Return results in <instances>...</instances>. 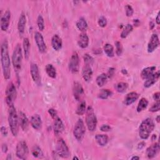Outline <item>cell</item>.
I'll list each match as a JSON object with an SVG mask.
<instances>
[{
	"instance_id": "cell-52",
	"label": "cell",
	"mask_w": 160,
	"mask_h": 160,
	"mask_svg": "<svg viewBox=\"0 0 160 160\" xmlns=\"http://www.w3.org/2000/svg\"><path fill=\"white\" fill-rule=\"evenodd\" d=\"M156 22L157 24H159L160 23V19H159V12L158 13L156 18Z\"/></svg>"
},
{
	"instance_id": "cell-5",
	"label": "cell",
	"mask_w": 160,
	"mask_h": 160,
	"mask_svg": "<svg viewBox=\"0 0 160 160\" xmlns=\"http://www.w3.org/2000/svg\"><path fill=\"white\" fill-rule=\"evenodd\" d=\"M97 118L91 106H89L86 110V123L90 131H94L97 126Z\"/></svg>"
},
{
	"instance_id": "cell-4",
	"label": "cell",
	"mask_w": 160,
	"mask_h": 160,
	"mask_svg": "<svg viewBox=\"0 0 160 160\" xmlns=\"http://www.w3.org/2000/svg\"><path fill=\"white\" fill-rule=\"evenodd\" d=\"M23 60V53L21 47L19 44H17L13 53L12 55V63L15 71L17 74L19 73L21 69Z\"/></svg>"
},
{
	"instance_id": "cell-21",
	"label": "cell",
	"mask_w": 160,
	"mask_h": 160,
	"mask_svg": "<svg viewBox=\"0 0 160 160\" xmlns=\"http://www.w3.org/2000/svg\"><path fill=\"white\" fill-rule=\"evenodd\" d=\"M32 126L36 130H40L42 128V120L41 116L38 115H34L30 120Z\"/></svg>"
},
{
	"instance_id": "cell-37",
	"label": "cell",
	"mask_w": 160,
	"mask_h": 160,
	"mask_svg": "<svg viewBox=\"0 0 160 160\" xmlns=\"http://www.w3.org/2000/svg\"><path fill=\"white\" fill-rule=\"evenodd\" d=\"M112 95V92L109 90H101L98 94V98L101 99H106Z\"/></svg>"
},
{
	"instance_id": "cell-40",
	"label": "cell",
	"mask_w": 160,
	"mask_h": 160,
	"mask_svg": "<svg viewBox=\"0 0 160 160\" xmlns=\"http://www.w3.org/2000/svg\"><path fill=\"white\" fill-rule=\"evenodd\" d=\"M84 61H85V63L86 65H88V66H90L91 65L93 64V61H94V60L93 58V57L91 56H90V55L88 54H85L84 55Z\"/></svg>"
},
{
	"instance_id": "cell-46",
	"label": "cell",
	"mask_w": 160,
	"mask_h": 160,
	"mask_svg": "<svg viewBox=\"0 0 160 160\" xmlns=\"http://www.w3.org/2000/svg\"><path fill=\"white\" fill-rule=\"evenodd\" d=\"M100 129L103 132H108L112 129V128L108 124H103L100 128Z\"/></svg>"
},
{
	"instance_id": "cell-18",
	"label": "cell",
	"mask_w": 160,
	"mask_h": 160,
	"mask_svg": "<svg viewBox=\"0 0 160 160\" xmlns=\"http://www.w3.org/2000/svg\"><path fill=\"white\" fill-rule=\"evenodd\" d=\"M159 71L154 72L151 76H150L149 78H148L146 79H145L146 81L144 83V86L146 88H148L153 86L157 81L158 80L159 78Z\"/></svg>"
},
{
	"instance_id": "cell-35",
	"label": "cell",
	"mask_w": 160,
	"mask_h": 160,
	"mask_svg": "<svg viewBox=\"0 0 160 160\" xmlns=\"http://www.w3.org/2000/svg\"><path fill=\"white\" fill-rule=\"evenodd\" d=\"M86 112V102L85 101H82L81 103H80L78 108H77V110H76V113L78 115H79V116H82V115H83L85 112Z\"/></svg>"
},
{
	"instance_id": "cell-56",
	"label": "cell",
	"mask_w": 160,
	"mask_h": 160,
	"mask_svg": "<svg viewBox=\"0 0 160 160\" xmlns=\"http://www.w3.org/2000/svg\"><path fill=\"white\" fill-rule=\"evenodd\" d=\"M156 121L158 123H159V116H158L156 118Z\"/></svg>"
},
{
	"instance_id": "cell-23",
	"label": "cell",
	"mask_w": 160,
	"mask_h": 160,
	"mask_svg": "<svg viewBox=\"0 0 160 160\" xmlns=\"http://www.w3.org/2000/svg\"><path fill=\"white\" fill-rule=\"evenodd\" d=\"M139 98V95L136 92H131L128 93L124 98V104L129 106L134 103Z\"/></svg>"
},
{
	"instance_id": "cell-14",
	"label": "cell",
	"mask_w": 160,
	"mask_h": 160,
	"mask_svg": "<svg viewBox=\"0 0 160 160\" xmlns=\"http://www.w3.org/2000/svg\"><path fill=\"white\" fill-rule=\"evenodd\" d=\"M159 45V40L157 34H153L148 44V52L153 53Z\"/></svg>"
},
{
	"instance_id": "cell-38",
	"label": "cell",
	"mask_w": 160,
	"mask_h": 160,
	"mask_svg": "<svg viewBox=\"0 0 160 160\" xmlns=\"http://www.w3.org/2000/svg\"><path fill=\"white\" fill-rule=\"evenodd\" d=\"M128 88V85L126 83L120 82L115 85V89L118 93H124Z\"/></svg>"
},
{
	"instance_id": "cell-41",
	"label": "cell",
	"mask_w": 160,
	"mask_h": 160,
	"mask_svg": "<svg viewBox=\"0 0 160 160\" xmlns=\"http://www.w3.org/2000/svg\"><path fill=\"white\" fill-rule=\"evenodd\" d=\"M116 46V53L118 56L121 55L123 53V46L120 41H116L115 43Z\"/></svg>"
},
{
	"instance_id": "cell-47",
	"label": "cell",
	"mask_w": 160,
	"mask_h": 160,
	"mask_svg": "<svg viewBox=\"0 0 160 160\" xmlns=\"http://www.w3.org/2000/svg\"><path fill=\"white\" fill-rule=\"evenodd\" d=\"M1 133L3 137H6L8 135L7 128L5 126H2L1 127Z\"/></svg>"
},
{
	"instance_id": "cell-16",
	"label": "cell",
	"mask_w": 160,
	"mask_h": 160,
	"mask_svg": "<svg viewBox=\"0 0 160 160\" xmlns=\"http://www.w3.org/2000/svg\"><path fill=\"white\" fill-rule=\"evenodd\" d=\"M53 129H54L55 134L56 135H60L65 130V125L61 120V119L59 117L55 119L54 125H53Z\"/></svg>"
},
{
	"instance_id": "cell-12",
	"label": "cell",
	"mask_w": 160,
	"mask_h": 160,
	"mask_svg": "<svg viewBox=\"0 0 160 160\" xmlns=\"http://www.w3.org/2000/svg\"><path fill=\"white\" fill-rule=\"evenodd\" d=\"M35 40L39 51L42 53H45L46 51V45L42 35L39 32H36L35 33Z\"/></svg>"
},
{
	"instance_id": "cell-43",
	"label": "cell",
	"mask_w": 160,
	"mask_h": 160,
	"mask_svg": "<svg viewBox=\"0 0 160 160\" xmlns=\"http://www.w3.org/2000/svg\"><path fill=\"white\" fill-rule=\"evenodd\" d=\"M125 11H126V15L128 17L132 16V15H133V13H134V11H133L132 6L129 5H127L125 6Z\"/></svg>"
},
{
	"instance_id": "cell-2",
	"label": "cell",
	"mask_w": 160,
	"mask_h": 160,
	"mask_svg": "<svg viewBox=\"0 0 160 160\" xmlns=\"http://www.w3.org/2000/svg\"><path fill=\"white\" fill-rule=\"evenodd\" d=\"M8 123L12 135L16 137L19 130V118L15 106H10L8 111Z\"/></svg>"
},
{
	"instance_id": "cell-57",
	"label": "cell",
	"mask_w": 160,
	"mask_h": 160,
	"mask_svg": "<svg viewBox=\"0 0 160 160\" xmlns=\"http://www.w3.org/2000/svg\"><path fill=\"white\" fill-rule=\"evenodd\" d=\"M12 159L11 154H9V155H8V157L6 158V159Z\"/></svg>"
},
{
	"instance_id": "cell-33",
	"label": "cell",
	"mask_w": 160,
	"mask_h": 160,
	"mask_svg": "<svg viewBox=\"0 0 160 160\" xmlns=\"http://www.w3.org/2000/svg\"><path fill=\"white\" fill-rule=\"evenodd\" d=\"M104 51L106 53V55L108 57L112 58L115 55V51L113 46L109 43H106L104 46Z\"/></svg>"
},
{
	"instance_id": "cell-34",
	"label": "cell",
	"mask_w": 160,
	"mask_h": 160,
	"mask_svg": "<svg viewBox=\"0 0 160 160\" xmlns=\"http://www.w3.org/2000/svg\"><path fill=\"white\" fill-rule=\"evenodd\" d=\"M133 30V27L131 24H126L124 26V28H123V30L121 33V38H123V39L126 38L129 35V33H131Z\"/></svg>"
},
{
	"instance_id": "cell-1",
	"label": "cell",
	"mask_w": 160,
	"mask_h": 160,
	"mask_svg": "<svg viewBox=\"0 0 160 160\" xmlns=\"http://www.w3.org/2000/svg\"><path fill=\"white\" fill-rule=\"evenodd\" d=\"M1 62L5 79H9L11 76V62L8 52V44L5 40L1 46Z\"/></svg>"
},
{
	"instance_id": "cell-28",
	"label": "cell",
	"mask_w": 160,
	"mask_h": 160,
	"mask_svg": "<svg viewBox=\"0 0 160 160\" xmlns=\"http://www.w3.org/2000/svg\"><path fill=\"white\" fill-rule=\"evenodd\" d=\"M97 143L101 146H104L108 142V137L106 135H97L95 137Z\"/></svg>"
},
{
	"instance_id": "cell-48",
	"label": "cell",
	"mask_w": 160,
	"mask_h": 160,
	"mask_svg": "<svg viewBox=\"0 0 160 160\" xmlns=\"http://www.w3.org/2000/svg\"><path fill=\"white\" fill-rule=\"evenodd\" d=\"M114 73H115V68H111L109 69V71H108V78H112L113 75H114Z\"/></svg>"
},
{
	"instance_id": "cell-30",
	"label": "cell",
	"mask_w": 160,
	"mask_h": 160,
	"mask_svg": "<svg viewBox=\"0 0 160 160\" xmlns=\"http://www.w3.org/2000/svg\"><path fill=\"white\" fill-rule=\"evenodd\" d=\"M76 26L79 30L85 32L88 28V23L84 18H81L76 23Z\"/></svg>"
},
{
	"instance_id": "cell-13",
	"label": "cell",
	"mask_w": 160,
	"mask_h": 160,
	"mask_svg": "<svg viewBox=\"0 0 160 160\" xmlns=\"http://www.w3.org/2000/svg\"><path fill=\"white\" fill-rule=\"evenodd\" d=\"M11 19V12L9 10H7L4 15L1 18V30L3 32H6L9 28L10 22Z\"/></svg>"
},
{
	"instance_id": "cell-42",
	"label": "cell",
	"mask_w": 160,
	"mask_h": 160,
	"mask_svg": "<svg viewBox=\"0 0 160 160\" xmlns=\"http://www.w3.org/2000/svg\"><path fill=\"white\" fill-rule=\"evenodd\" d=\"M98 24L100 27L104 28L107 25V20L104 16H101L98 19Z\"/></svg>"
},
{
	"instance_id": "cell-17",
	"label": "cell",
	"mask_w": 160,
	"mask_h": 160,
	"mask_svg": "<svg viewBox=\"0 0 160 160\" xmlns=\"http://www.w3.org/2000/svg\"><path fill=\"white\" fill-rule=\"evenodd\" d=\"M159 145L158 143H155L146 149V155L149 159H153L159 153Z\"/></svg>"
},
{
	"instance_id": "cell-20",
	"label": "cell",
	"mask_w": 160,
	"mask_h": 160,
	"mask_svg": "<svg viewBox=\"0 0 160 160\" xmlns=\"http://www.w3.org/2000/svg\"><path fill=\"white\" fill-rule=\"evenodd\" d=\"M26 24V15L23 12H22L19 16V18L18 23V30L19 34L21 36L23 35L24 32Z\"/></svg>"
},
{
	"instance_id": "cell-50",
	"label": "cell",
	"mask_w": 160,
	"mask_h": 160,
	"mask_svg": "<svg viewBox=\"0 0 160 160\" xmlns=\"http://www.w3.org/2000/svg\"><path fill=\"white\" fill-rule=\"evenodd\" d=\"M2 151L5 153H6L8 151V146L6 144H3L2 146Z\"/></svg>"
},
{
	"instance_id": "cell-15",
	"label": "cell",
	"mask_w": 160,
	"mask_h": 160,
	"mask_svg": "<svg viewBox=\"0 0 160 160\" xmlns=\"http://www.w3.org/2000/svg\"><path fill=\"white\" fill-rule=\"evenodd\" d=\"M73 91L74 98L78 101H79L81 99L82 96L84 95L83 88L82 87V85L79 83L78 82L74 83Z\"/></svg>"
},
{
	"instance_id": "cell-19",
	"label": "cell",
	"mask_w": 160,
	"mask_h": 160,
	"mask_svg": "<svg viewBox=\"0 0 160 160\" xmlns=\"http://www.w3.org/2000/svg\"><path fill=\"white\" fill-rule=\"evenodd\" d=\"M18 118H19V124L21 126V129L23 131L27 130L29 126V121L28 118L26 117V115L23 112H19Z\"/></svg>"
},
{
	"instance_id": "cell-29",
	"label": "cell",
	"mask_w": 160,
	"mask_h": 160,
	"mask_svg": "<svg viewBox=\"0 0 160 160\" xmlns=\"http://www.w3.org/2000/svg\"><path fill=\"white\" fill-rule=\"evenodd\" d=\"M45 71L49 77L55 79L57 77V70L56 68L51 64H48L45 67Z\"/></svg>"
},
{
	"instance_id": "cell-49",
	"label": "cell",
	"mask_w": 160,
	"mask_h": 160,
	"mask_svg": "<svg viewBox=\"0 0 160 160\" xmlns=\"http://www.w3.org/2000/svg\"><path fill=\"white\" fill-rule=\"evenodd\" d=\"M153 99L156 101H159V98H160V93L159 92L155 93L153 95Z\"/></svg>"
},
{
	"instance_id": "cell-24",
	"label": "cell",
	"mask_w": 160,
	"mask_h": 160,
	"mask_svg": "<svg viewBox=\"0 0 160 160\" xmlns=\"http://www.w3.org/2000/svg\"><path fill=\"white\" fill-rule=\"evenodd\" d=\"M82 76L86 82H88L90 81L93 76V71L90 66L85 65L82 70Z\"/></svg>"
},
{
	"instance_id": "cell-7",
	"label": "cell",
	"mask_w": 160,
	"mask_h": 160,
	"mask_svg": "<svg viewBox=\"0 0 160 160\" xmlns=\"http://www.w3.org/2000/svg\"><path fill=\"white\" fill-rule=\"evenodd\" d=\"M17 91L15 85L13 83L8 84L6 91V98L5 101L6 104L9 106H13V103L16 99Z\"/></svg>"
},
{
	"instance_id": "cell-58",
	"label": "cell",
	"mask_w": 160,
	"mask_h": 160,
	"mask_svg": "<svg viewBox=\"0 0 160 160\" xmlns=\"http://www.w3.org/2000/svg\"><path fill=\"white\" fill-rule=\"evenodd\" d=\"M156 135H153V138H152V140H154V139H156Z\"/></svg>"
},
{
	"instance_id": "cell-3",
	"label": "cell",
	"mask_w": 160,
	"mask_h": 160,
	"mask_svg": "<svg viewBox=\"0 0 160 160\" xmlns=\"http://www.w3.org/2000/svg\"><path fill=\"white\" fill-rule=\"evenodd\" d=\"M154 128V123L151 118H148L143 120L139 128L140 137L144 140H147Z\"/></svg>"
},
{
	"instance_id": "cell-44",
	"label": "cell",
	"mask_w": 160,
	"mask_h": 160,
	"mask_svg": "<svg viewBox=\"0 0 160 160\" xmlns=\"http://www.w3.org/2000/svg\"><path fill=\"white\" fill-rule=\"evenodd\" d=\"M159 108H160V103L159 101H156V103H155V104H154L150 108L149 112L153 113L156 112L159 110Z\"/></svg>"
},
{
	"instance_id": "cell-8",
	"label": "cell",
	"mask_w": 160,
	"mask_h": 160,
	"mask_svg": "<svg viewBox=\"0 0 160 160\" xmlns=\"http://www.w3.org/2000/svg\"><path fill=\"white\" fill-rule=\"evenodd\" d=\"M29 149L27 144L24 141H19L16 146V155L21 159H26L28 156Z\"/></svg>"
},
{
	"instance_id": "cell-26",
	"label": "cell",
	"mask_w": 160,
	"mask_h": 160,
	"mask_svg": "<svg viewBox=\"0 0 160 160\" xmlns=\"http://www.w3.org/2000/svg\"><path fill=\"white\" fill-rule=\"evenodd\" d=\"M23 50H24V58H25V59L28 60L29 58L30 53V43L28 38H26L23 40Z\"/></svg>"
},
{
	"instance_id": "cell-36",
	"label": "cell",
	"mask_w": 160,
	"mask_h": 160,
	"mask_svg": "<svg viewBox=\"0 0 160 160\" xmlns=\"http://www.w3.org/2000/svg\"><path fill=\"white\" fill-rule=\"evenodd\" d=\"M32 155L36 158H42L43 156V153L41 149L38 146H35L32 151Z\"/></svg>"
},
{
	"instance_id": "cell-45",
	"label": "cell",
	"mask_w": 160,
	"mask_h": 160,
	"mask_svg": "<svg viewBox=\"0 0 160 160\" xmlns=\"http://www.w3.org/2000/svg\"><path fill=\"white\" fill-rule=\"evenodd\" d=\"M48 113H49V114L50 115V116H51V118L55 120V119H56L58 117V113H57V112L55 109H53V108L49 109L48 110Z\"/></svg>"
},
{
	"instance_id": "cell-31",
	"label": "cell",
	"mask_w": 160,
	"mask_h": 160,
	"mask_svg": "<svg viewBox=\"0 0 160 160\" xmlns=\"http://www.w3.org/2000/svg\"><path fill=\"white\" fill-rule=\"evenodd\" d=\"M108 81V76L105 73H102L99 74L96 78V83L98 86H103Z\"/></svg>"
},
{
	"instance_id": "cell-39",
	"label": "cell",
	"mask_w": 160,
	"mask_h": 160,
	"mask_svg": "<svg viewBox=\"0 0 160 160\" xmlns=\"http://www.w3.org/2000/svg\"><path fill=\"white\" fill-rule=\"evenodd\" d=\"M38 27L40 31H43L44 29V21L41 15H39L37 19Z\"/></svg>"
},
{
	"instance_id": "cell-25",
	"label": "cell",
	"mask_w": 160,
	"mask_h": 160,
	"mask_svg": "<svg viewBox=\"0 0 160 160\" xmlns=\"http://www.w3.org/2000/svg\"><path fill=\"white\" fill-rule=\"evenodd\" d=\"M78 43L79 46L82 48H86L89 44V38L88 35L85 33H82L80 35Z\"/></svg>"
},
{
	"instance_id": "cell-27",
	"label": "cell",
	"mask_w": 160,
	"mask_h": 160,
	"mask_svg": "<svg viewBox=\"0 0 160 160\" xmlns=\"http://www.w3.org/2000/svg\"><path fill=\"white\" fill-rule=\"evenodd\" d=\"M156 67L155 66H150L145 68L143 69L141 73V76L142 79H146L150 76H151L155 72Z\"/></svg>"
},
{
	"instance_id": "cell-54",
	"label": "cell",
	"mask_w": 160,
	"mask_h": 160,
	"mask_svg": "<svg viewBox=\"0 0 160 160\" xmlns=\"http://www.w3.org/2000/svg\"><path fill=\"white\" fill-rule=\"evenodd\" d=\"M149 25L151 26V27L150 28L151 29H153V28H154V23H153V22H151L150 23H149Z\"/></svg>"
},
{
	"instance_id": "cell-55",
	"label": "cell",
	"mask_w": 160,
	"mask_h": 160,
	"mask_svg": "<svg viewBox=\"0 0 160 160\" xmlns=\"http://www.w3.org/2000/svg\"><path fill=\"white\" fill-rule=\"evenodd\" d=\"M122 73L124 74H127V71L126 69H122Z\"/></svg>"
},
{
	"instance_id": "cell-11",
	"label": "cell",
	"mask_w": 160,
	"mask_h": 160,
	"mask_svg": "<svg viewBox=\"0 0 160 160\" xmlns=\"http://www.w3.org/2000/svg\"><path fill=\"white\" fill-rule=\"evenodd\" d=\"M30 72L31 75L32 77V79L34 81V82L38 86L41 85V76L39 71L38 66L36 64L32 63L31 65L30 68Z\"/></svg>"
},
{
	"instance_id": "cell-22",
	"label": "cell",
	"mask_w": 160,
	"mask_h": 160,
	"mask_svg": "<svg viewBox=\"0 0 160 160\" xmlns=\"http://www.w3.org/2000/svg\"><path fill=\"white\" fill-rule=\"evenodd\" d=\"M51 45L53 48L56 51H59L61 49L63 46L62 40L58 35H55L52 37Z\"/></svg>"
},
{
	"instance_id": "cell-9",
	"label": "cell",
	"mask_w": 160,
	"mask_h": 160,
	"mask_svg": "<svg viewBox=\"0 0 160 160\" xmlns=\"http://www.w3.org/2000/svg\"><path fill=\"white\" fill-rule=\"evenodd\" d=\"M56 153L63 158H68L70 156L69 148L65 141L62 139L58 140L57 144Z\"/></svg>"
},
{
	"instance_id": "cell-32",
	"label": "cell",
	"mask_w": 160,
	"mask_h": 160,
	"mask_svg": "<svg viewBox=\"0 0 160 160\" xmlns=\"http://www.w3.org/2000/svg\"><path fill=\"white\" fill-rule=\"evenodd\" d=\"M148 105V101L145 98H142L139 103L138 104L137 106V111L138 113H140L141 112H143V110H145Z\"/></svg>"
},
{
	"instance_id": "cell-6",
	"label": "cell",
	"mask_w": 160,
	"mask_h": 160,
	"mask_svg": "<svg viewBox=\"0 0 160 160\" xmlns=\"http://www.w3.org/2000/svg\"><path fill=\"white\" fill-rule=\"evenodd\" d=\"M86 133V128L84 124L83 121L82 119H79L76 123L75 124L74 130H73V135L75 138L79 141H81L85 135Z\"/></svg>"
},
{
	"instance_id": "cell-10",
	"label": "cell",
	"mask_w": 160,
	"mask_h": 160,
	"mask_svg": "<svg viewBox=\"0 0 160 160\" xmlns=\"http://www.w3.org/2000/svg\"><path fill=\"white\" fill-rule=\"evenodd\" d=\"M68 68L69 71L73 73H76L79 71V58L76 52H73L72 54L69 61Z\"/></svg>"
},
{
	"instance_id": "cell-59",
	"label": "cell",
	"mask_w": 160,
	"mask_h": 160,
	"mask_svg": "<svg viewBox=\"0 0 160 160\" xmlns=\"http://www.w3.org/2000/svg\"><path fill=\"white\" fill-rule=\"evenodd\" d=\"M73 159H79V158H77L76 156H74V157H73Z\"/></svg>"
},
{
	"instance_id": "cell-51",
	"label": "cell",
	"mask_w": 160,
	"mask_h": 160,
	"mask_svg": "<svg viewBox=\"0 0 160 160\" xmlns=\"http://www.w3.org/2000/svg\"><path fill=\"white\" fill-rule=\"evenodd\" d=\"M145 143L144 142H141L138 144V149H143L144 147H145Z\"/></svg>"
},
{
	"instance_id": "cell-53",
	"label": "cell",
	"mask_w": 160,
	"mask_h": 160,
	"mask_svg": "<svg viewBox=\"0 0 160 160\" xmlns=\"http://www.w3.org/2000/svg\"><path fill=\"white\" fill-rule=\"evenodd\" d=\"M140 159V158L139 157V156H133V157H132L131 158V159L132 160H135V159H136V160H138V159Z\"/></svg>"
}]
</instances>
